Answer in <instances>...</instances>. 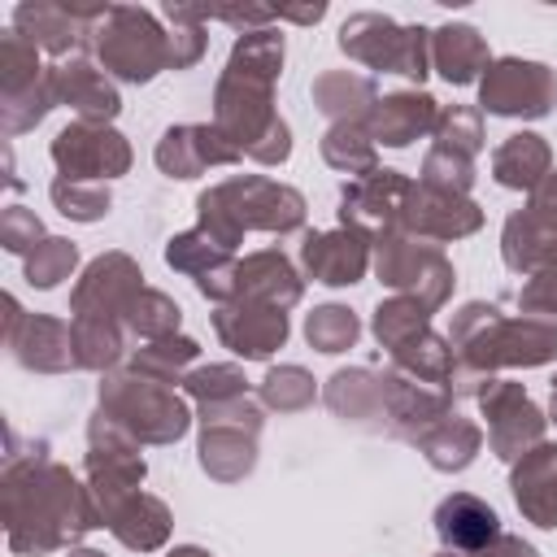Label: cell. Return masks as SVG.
I'll list each match as a JSON object with an SVG mask.
<instances>
[{
	"mask_svg": "<svg viewBox=\"0 0 557 557\" xmlns=\"http://www.w3.org/2000/svg\"><path fill=\"white\" fill-rule=\"evenodd\" d=\"M70 470L44 461L39 453L17 466L9 461L4 474V518H9V544L17 553H52L100 527V509L91 505Z\"/></svg>",
	"mask_w": 557,
	"mask_h": 557,
	"instance_id": "7a4b0ae2",
	"label": "cell"
},
{
	"mask_svg": "<svg viewBox=\"0 0 557 557\" xmlns=\"http://www.w3.org/2000/svg\"><path fill=\"white\" fill-rule=\"evenodd\" d=\"M305 335H309V344H313L318 352H344V348H352V339L361 335V322H357V313L344 309V305H322V309L309 313Z\"/></svg>",
	"mask_w": 557,
	"mask_h": 557,
	"instance_id": "b9f144b4",
	"label": "cell"
},
{
	"mask_svg": "<svg viewBox=\"0 0 557 557\" xmlns=\"http://www.w3.org/2000/svg\"><path fill=\"white\" fill-rule=\"evenodd\" d=\"M122 322H126L135 335H144V339H170V335L178 331V322H183V309H178L170 296L144 287V292L126 305Z\"/></svg>",
	"mask_w": 557,
	"mask_h": 557,
	"instance_id": "f35d334b",
	"label": "cell"
},
{
	"mask_svg": "<svg viewBox=\"0 0 557 557\" xmlns=\"http://www.w3.org/2000/svg\"><path fill=\"white\" fill-rule=\"evenodd\" d=\"M100 413L135 444H174L191 426L187 405L165 383L144 374H109L100 383Z\"/></svg>",
	"mask_w": 557,
	"mask_h": 557,
	"instance_id": "5b68a950",
	"label": "cell"
},
{
	"mask_svg": "<svg viewBox=\"0 0 557 557\" xmlns=\"http://www.w3.org/2000/svg\"><path fill=\"white\" fill-rule=\"evenodd\" d=\"M487 418V444L496 457L518 461L522 453H531L535 444H544V413L527 400V392L509 379H483V387L474 392Z\"/></svg>",
	"mask_w": 557,
	"mask_h": 557,
	"instance_id": "7c38bea8",
	"label": "cell"
},
{
	"mask_svg": "<svg viewBox=\"0 0 557 557\" xmlns=\"http://www.w3.org/2000/svg\"><path fill=\"white\" fill-rule=\"evenodd\" d=\"M448 344L461 366L483 374L496 366H544L557 357V322L548 318H500L492 305H466L453 318Z\"/></svg>",
	"mask_w": 557,
	"mask_h": 557,
	"instance_id": "277c9868",
	"label": "cell"
},
{
	"mask_svg": "<svg viewBox=\"0 0 557 557\" xmlns=\"http://www.w3.org/2000/svg\"><path fill=\"white\" fill-rule=\"evenodd\" d=\"M553 422H557V379H553Z\"/></svg>",
	"mask_w": 557,
	"mask_h": 557,
	"instance_id": "6f0895ef",
	"label": "cell"
},
{
	"mask_svg": "<svg viewBox=\"0 0 557 557\" xmlns=\"http://www.w3.org/2000/svg\"><path fill=\"white\" fill-rule=\"evenodd\" d=\"M213 326L231 352L244 361H265L287 339V313L265 300H226L213 313Z\"/></svg>",
	"mask_w": 557,
	"mask_h": 557,
	"instance_id": "ac0fdd59",
	"label": "cell"
},
{
	"mask_svg": "<svg viewBox=\"0 0 557 557\" xmlns=\"http://www.w3.org/2000/svg\"><path fill=\"white\" fill-rule=\"evenodd\" d=\"M52 161L61 170V178H78V183H104L126 174L131 165V148L113 126L100 122H74L52 139Z\"/></svg>",
	"mask_w": 557,
	"mask_h": 557,
	"instance_id": "4fadbf2b",
	"label": "cell"
},
{
	"mask_svg": "<svg viewBox=\"0 0 557 557\" xmlns=\"http://www.w3.org/2000/svg\"><path fill=\"white\" fill-rule=\"evenodd\" d=\"M479 226H483V213H479L474 200L448 196V191H435V187H422V183H413L405 218H400V231H409L413 239H426V244L461 239Z\"/></svg>",
	"mask_w": 557,
	"mask_h": 557,
	"instance_id": "ffe728a7",
	"label": "cell"
},
{
	"mask_svg": "<svg viewBox=\"0 0 557 557\" xmlns=\"http://www.w3.org/2000/svg\"><path fill=\"white\" fill-rule=\"evenodd\" d=\"M305 283L296 278L292 261L274 248L265 252H252L244 261H235V274H231V296L226 300H265L274 309H292L300 300Z\"/></svg>",
	"mask_w": 557,
	"mask_h": 557,
	"instance_id": "484cf974",
	"label": "cell"
},
{
	"mask_svg": "<svg viewBox=\"0 0 557 557\" xmlns=\"http://www.w3.org/2000/svg\"><path fill=\"white\" fill-rule=\"evenodd\" d=\"M557 100V78L540 61L522 57H500L483 70L479 83V104L500 117H544Z\"/></svg>",
	"mask_w": 557,
	"mask_h": 557,
	"instance_id": "8fae6325",
	"label": "cell"
},
{
	"mask_svg": "<svg viewBox=\"0 0 557 557\" xmlns=\"http://www.w3.org/2000/svg\"><path fill=\"white\" fill-rule=\"evenodd\" d=\"M431 65L448 78V83H474L487 65H492V57H487V44H483V35L474 30V26H466V22H448V26H440V30H431Z\"/></svg>",
	"mask_w": 557,
	"mask_h": 557,
	"instance_id": "f546056e",
	"label": "cell"
},
{
	"mask_svg": "<svg viewBox=\"0 0 557 557\" xmlns=\"http://www.w3.org/2000/svg\"><path fill=\"white\" fill-rule=\"evenodd\" d=\"M244 152L218 126H170L157 144V165L170 178H196L209 165H231Z\"/></svg>",
	"mask_w": 557,
	"mask_h": 557,
	"instance_id": "7402d4cb",
	"label": "cell"
},
{
	"mask_svg": "<svg viewBox=\"0 0 557 557\" xmlns=\"http://www.w3.org/2000/svg\"><path fill=\"white\" fill-rule=\"evenodd\" d=\"M0 239H4L9 252H35L44 244V226H39V218L30 209L9 205L4 218H0Z\"/></svg>",
	"mask_w": 557,
	"mask_h": 557,
	"instance_id": "681fc988",
	"label": "cell"
},
{
	"mask_svg": "<svg viewBox=\"0 0 557 557\" xmlns=\"http://www.w3.org/2000/svg\"><path fill=\"white\" fill-rule=\"evenodd\" d=\"M74 357L87 370H109L122 357V326L104 318H74Z\"/></svg>",
	"mask_w": 557,
	"mask_h": 557,
	"instance_id": "74e56055",
	"label": "cell"
},
{
	"mask_svg": "<svg viewBox=\"0 0 557 557\" xmlns=\"http://www.w3.org/2000/svg\"><path fill=\"white\" fill-rule=\"evenodd\" d=\"M52 205L74 218V222H100L109 213V187L104 183H78V178H61L52 183Z\"/></svg>",
	"mask_w": 557,
	"mask_h": 557,
	"instance_id": "7bdbcfd3",
	"label": "cell"
},
{
	"mask_svg": "<svg viewBox=\"0 0 557 557\" xmlns=\"http://www.w3.org/2000/svg\"><path fill=\"white\" fill-rule=\"evenodd\" d=\"M0 83H4V131L9 135L35 126L57 104L52 65L44 70L35 48L13 26L4 30V44H0Z\"/></svg>",
	"mask_w": 557,
	"mask_h": 557,
	"instance_id": "30bf717a",
	"label": "cell"
},
{
	"mask_svg": "<svg viewBox=\"0 0 557 557\" xmlns=\"http://www.w3.org/2000/svg\"><path fill=\"white\" fill-rule=\"evenodd\" d=\"M278 13V22L287 17V22H318L322 13H326V4H305V9H274Z\"/></svg>",
	"mask_w": 557,
	"mask_h": 557,
	"instance_id": "db71d44e",
	"label": "cell"
},
{
	"mask_svg": "<svg viewBox=\"0 0 557 557\" xmlns=\"http://www.w3.org/2000/svg\"><path fill=\"white\" fill-rule=\"evenodd\" d=\"M383 413H387L383 426L392 435L422 444V435L448 418V387H431V383H418V379L392 370V374H383Z\"/></svg>",
	"mask_w": 557,
	"mask_h": 557,
	"instance_id": "d6986e66",
	"label": "cell"
},
{
	"mask_svg": "<svg viewBox=\"0 0 557 557\" xmlns=\"http://www.w3.org/2000/svg\"><path fill=\"white\" fill-rule=\"evenodd\" d=\"M52 83H57V100L70 104L78 113V122H109L117 117L122 100H117V87L109 83L104 70H96L83 52L78 57H65L52 65Z\"/></svg>",
	"mask_w": 557,
	"mask_h": 557,
	"instance_id": "d4e9b609",
	"label": "cell"
},
{
	"mask_svg": "<svg viewBox=\"0 0 557 557\" xmlns=\"http://www.w3.org/2000/svg\"><path fill=\"white\" fill-rule=\"evenodd\" d=\"M409 191L413 183L396 170H374L357 183H344V196H339V222L361 231L366 239H383L392 231H400V218H405V205H409Z\"/></svg>",
	"mask_w": 557,
	"mask_h": 557,
	"instance_id": "5bb4252c",
	"label": "cell"
},
{
	"mask_svg": "<svg viewBox=\"0 0 557 557\" xmlns=\"http://www.w3.org/2000/svg\"><path fill=\"white\" fill-rule=\"evenodd\" d=\"M170 17V70H187L205 52V13L200 4H165Z\"/></svg>",
	"mask_w": 557,
	"mask_h": 557,
	"instance_id": "60d3db41",
	"label": "cell"
},
{
	"mask_svg": "<svg viewBox=\"0 0 557 557\" xmlns=\"http://www.w3.org/2000/svg\"><path fill=\"white\" fill-rule=\"evenodd\" d=\"M518 305L527 313H540V318H557V270H540L527 278V287L518 292Z\"/></svg>",
	"mask_w": 557,
	"mask_h": 557,
	"instance_id": "f907efd6",
	"label": "cell"
},
{
	"mask_svg": "<svg viewBox=\"0 0 557 557\" xmlns=\"http://www.w3.org/2000/svg\"><path fill=\"white\" fill-rule=\"evenodd\" d=\"M322 396L344 422H357V426H383L387 422L383 374H374V370H339V374H331Z\"/></svg>",
	"mask_w": 557,
	"mask_h": 557,
	"instance_id": "4dcf8cb0",
	"label": "cell"
},
{
	"mask_svg": "<svg viewBox=\"0 0 557 557\" xmlns=\"http://www.w3.org/2000/svg\"><path fill=\"white\" fill-rule=\"evenodd\" d=\"M440 557H535V548L531 544H522V540H513V535H500L492 548H483V553H440Z\"/></svg>",
	"mask_w": 557,
	"mask_h": 557,
	"instance_id": "816d5d0a",
	"label": "cell"
},
{
	"mask_svg": "<svg viewBox=\"0 0 557 557\" xmlns=\"http://www.w3.org/2000/svg\"><path fill=\"white\" fill-rule=\"evenodd\" d=\"M435 139L440 148L448 152H461L474 161V152L483 148V122H479V109H466V104H453L435 117Z\"/></svg>",
	"mask_w": 557,
	"mask_h": 557,
	"instance_id": "bcb514c9",
	"label": "cell"
},
{
	"mask_svg": "<svg viewBox=\"0 0 557 557\" xmlns=\"http://www.w3.org/2000/svg\"><path fill=\"white\" fill-rule=\"evenodd\" d=\"M261 400H265V409L296 413V409L313 405V379L300 366H278L261 379Z\"/></svg>",
	"mask_w": 557,
	"mask_h": 557,
	"instance_id": "ee69618b",
	"label": "cell"
},
{
	"mask_svg": "<svg viewBox=\"0 0 557 557\" xmlns=\"http://www.w3.org/2000/svg\"><path fill=\"white\" fill-rule=\"evenodd\" d=\"M374 270L387 287H396V296L418 300L426 313H435L453 292V265L444 261L440 244L413 239L409 231L374 239Z\"/></svg>",
	"mask_w": 557,
	"mask_h": 557,
	"instance_id": "ba28073f",
	"label": "cell"
},
{
	"mask_svg": "<svg viewBox=\"0 0 557 557\" xmlns=\"http://www.w3.org/2000/svg\"><path fill=\"white\" fill-rule=\"evenodd\" d=\"M170 557H209V553H205V548H191V544H187V548H174Z\"/></svg>",
	"mask_w": 557,
	"mask_h": 557,
	"instance_id": "11a10c76",
	"label": "cell"
},
{
	"mask_svg": "<svg viewBox=\"0 0 557 557\" xmlns=\"http://www.w3.org/2000/svg\"><path fill=\"white\" fill-rule=\"evenodd\" d=\"M196 352H200V348H196V339H187V335L152 339L148 348L135 352V374L157 379V383H174V379H183V366L196 361Z\"/></svg>",
	"mask_w": 557,
	"mask_h": 557,
	"instance_id": "ab89813d",
	"label": "cell"
},
{
	"mask_svg": "<svg viewBox=\"0 0 557 557\" xmlns=\"http://www.w3.org/2000/svg\"><path fill=\"white\" fill-rule=\"evenodd\" d=\"M91 48L104 74H117L126 83H148L170 70V30H161V22L135 4H109V13L96 22Z\"/></svg>",
	"mask_w": 557,
	"mask_h": 557,
	"instance_id": "8992f818",
	"label": "cell"
},
{
	"mask_svg": "<svg viewBox=\"0 0 557 557\" xmlns=\"http://www.w3.org/2000/svg\"><path fill=\"white\" fill-rule=\"evenodd\" d=\"M278 70H283V35L270 26L248 30L231 48V61L213 91V126L261 165H278L292 152L287 122L270 109Z\"/></svg>",
	"mask_w": 557,
	"mask_h": 557,
	"instance_id": "6da1fadb",
	"label": "cell"
},
{
	"mask_svg": "<svg viewBox=\"0 0 557 557\" xmlns=\"http://www.w3.org/2000/svg\"><path fill=\"white\" fill-rule=\"evenodd\" d=\"M9 348H13V357L22 361V366H30V370H70V366H78V357H74V331L65 326V322H57V318H22V309H17V300H9Z\"/></svg>",
	"mask_w": 557,
	"mask_h": 557,
	"instance_id": "603a6c76",
	"label": "cell"
},
{
	"mask_svg": "<svg viewBox=\"0 0 557 557\" xmlns=\"http://www.w3.org/2000/svg\"><path fill=\"white\" fill-rule=\"evenodd\" d=\"M474 183V161L461 157V152H448V148H431L426 161H422V187H435V191H448V196H466Z\"/></svg>",
	"mask_w": 557,
	"mask_h": 557,
	"instance_id": "f6af8a7d",
	"label": "cell"
},
{
	"mask_svg": "<svg viewBox=\"0 0 557 557\" xmlns=\"http://www.w3.org/2000/svg\"><path fill=\"white\" fill-rule=\"evenodd\" d=\"M100 522H104L126 548H139V553L165 544V535H170V513H165V505H161L157 496H144V492H131V496L113 500L109 509H100Z\"/></svg>",
	"mask_w": 557,
	"mask_h": 557,
	"instance_id": "f1b7e54d",
	"label": "cell"
},
{
	"mask_svg": "<svg viewBox=\"0 0 557 557\" xmlns=\"http://www.w3.org/2000/svg\"><path fill=\"white\" fill-rule=\"evenodd\" d=\"M109 13V4H17L13 9V30L30 44V48H48L52 57L65 61L83 52V44L96 35V22Z\"/></svg>",
	"mask_w": 557,
	"mask_h": 557,
	"instance_id": "2e32d148",
	"label": "cell"
},
{
	"mask_svg": "<svg viewBox=\"0 0 557 557\" xmlns=\"http://www.w3.org/2000/svg\"><path fill=\"white\" fill-rule=\"evenodd\" d=\"M509 483H513L518 509L535 527L553 531L557 527V444H535L531 453H522Z\"/></svg>",
	"mask_w": 557,
	"mask_h": 557,
	"instance_id": "4316f807",
	"label": "cell"
},
{
	"mask_svg": "<svg viewBox=\"0 0 557 557\" xmlns=\"http://www.w3.org/2000/svg\"><path fill=\"white\" fill-rule=\"evenodd\" d=\"M313 104L335 122H366V113L379 104L374 78L352 70H326L313 78Z\"/></svg>",
	"mask_w": 557,
	"mask_h": 557,
	"instance_id": "d6a6232c",
	"label": "cell"
},
{
	"mask_svg": "<svg viewBox=\"0 0 557 557\" xmlns=\"http://www.w3.org/2000/svg\"><path fill=\"white\" fill-rule=\"evenodd\" d=\"M200 231L213 235L222 248H239L244 231H296L305 222V196L296 187H283L261 174H239L218 187H209L200 200Z\"/></svg>",
	"mask_w": 557,
	"mask_h": 557,
	"instance_id": "3957f363",
	"label": "cell"
},
{
	"mask_svg": "<svg viewBox=\"0 0 557 557\" xmlns=\"http://www.w3.org/2000/svg\"><path fill=\"white\" fill-rule=\"evenodd\" d=\"M435 100L426 91H396V96H383L370 113H366V131L374 144H387V148H405L409 139L435 131Z\"/></svg>",
	"mask_w": 557,
	"mask_h": 557,
	"instance_id": "83f0119b",
	"label": "cell"
},
{
	"mask_svg": "<svg viewBox=\"0 0 557 557\" xmlns=\"http://www.w3.org/2000/svg\"><path fill=\"white\" fill-rule=\"evenodd\" d=\"M139 265L126 257V252H109V257H96L87 265V274L78 278L74 287V318H104V322H122L126 305L144 292L139 283Z\"/></svg>",
	"mask_w": 557,
	"mask_h": 557,
	"instance_id": "e0dca14e",
	"label": "cell"
},
{
	"mask_svg": "<svg viewBox=\"0 0 557 557\" xmlns=\"http://www.w3.org/2000/svg\"><path fill=\"white\" fill-rule=\"evenodd\" d=\"M426 318H431V313H426L418 300L392 296V300H383V305L374 309V335H379V344H383L387 352H396V348H405L409 339H418L422 331H431Z\"/></svg>",
	"mask_w": 557,
	"mask_h": 557,
	"instance_id": "8d00e7d4",
	"label": "cell"
},
{
	"mask_svg": "<svg viewBox=\"0 0 557 557\" xmlns=\"http://www.w3.org/2000/svg\"><path fill=\"white\" fill-rule=\"evenodd\" d=\"M435 535H440L444 553H483L505 531H500V518L487 500H479L470 492H453L435 509Z\"/></svg>",
	"mask_w": 557,
	"mask_h": 557,
	"instance_id": "cb8c5ba5",
	"label": "cell"
},
{
	"mask_svg": "<svg viewBox=\"0 0 557 557\" xmlns=\"http://www.w3.org/2000/svg\"><path fill=\"white\" fill-rule=\"evenodd\" d=\"M300 261H305L313 283L348 287V283H361V274L370 270V239L352 226L309 231L305 244H300Z\"/></svg>",
	"mask_w": 557,
	"mask_h": 557,
	"instance_id": "44dd1931",
	"label": "cell"
},
{
	"mask_svg": "<svg viewBox=\"0 0 557 557\" xmlns=\"http://www.w3.org/2000/svg\"><path fill=\"white\" fill-rule=\"evenodd\" d=\"M322 157H326V165H335V170H344V174H357V178H366V174L379 170V161H374V139H370L366 122H335V126L322 135Z\"/></svg>",
	"mask_w": 557,
	"mask_h": 557,
	"instance_id": "e575fe53",
	"label": "cell"
},
{
	"mask_svg": "<svg viewBox=\"0 0 557 557\" xmlns=\"http://www.w3.org/2000/svg\"><path fill=\"white\" fill-rule=\"evenodd\" d=\"M257 431H261V409L248 396L222 400V405H205L200 418V466L222 479L235 483L252 470L257 461Z\"/></svg>",
	"mask_w": 557,
	"mask_h": 557,
	"instance_id": "9c48e42d",
	"label": "cell"
},
{
	"mask_svg": "<svg viewBox=\"0 0 557 557\" xmlns=\"http://www.w3.org/2000/svg\"><path fill=\"white\" fill-rule=\"evenodd\" d=\"M78 261V248L70 239H44L30 257H26V283L30 287H57Z\"/></svg>",
	"mask_w": 557,
	"mask_h": 557,
	"instance_id": "c3c4849f",
	"label": "cell"
},
{
	"mask_svg": "<svg viewBox=\"0 0 557 557\" xmlns=\"http://www.w3.org/2000/svg\"><path fill=\"white\" fill-rule=\"evenodd\" d=\"M531 209L540 213V218H548V222H557V170H548V178L531 191Z\"/></svg>",
	"mask_w": 557,
	"mask_h": 557,
	"instance_id": "f5cc1de1",
	"label": "cell"
},
{
	"mask_svg": "<svg viewBox=\"0 0 557 557\" xmlns=\"http://www.w3.org/2000/svg\"><path fill=\"white\" fill-rule=\"evenodd\" d=\"M183 387L205 400V405H222V400H235V396H248V379L235 370V366H200L191 374H183Z\"/></svg>",
	"mask_w": 557,
	"mask_h": 557,
	"instance_id": "7dc6e473",
	"label": "cell"
},
{
	"mask_svg": "<svg viewBox=\"0 0 557 557\" xmlns=\"http://www.w3.org/2000/svg\"><path fill=\"white\" fill-rule=\"evenodd\" d=\"M479 444H483V431L470 422V418H457V413H448L440 426H431L426 435H422V453H426V461L435 466V470H466L470 461H474V453H479Z\"/></svg>",
	"mask_w": 557,
	"mask_h": 557,
	"instance_id": "836d02e7",
	"label": "cell"
},
{
	"mask_svg": "<svg viewBox=\"0 0 557 557\" xmlns=\"http://www.w3.org/2000/svg\"><path fill=\"white\" fill-rule=\"evenodd\" d=\"M548 144L540 139V135H531V131H518V135H509L500 148H496V157H492V174H496V183L500 187H513V191H535L544 178H548Z\"/></svg>",
	"mask_w": 557,
	"mask_h": 557,
	"instance_id": "1f68e13d",
	"label": "cell"
},
{
	"mask_svg": "<svg viewBox=\"0 0 557 557\" xmlns=\"http://www.w3.org/2000/svg\"><path fill=\"white\" fill-rule=\"evenodd\" d=\"M339 48L383 74H405V78H426L431 70V30L426 26H400L383 13H352L339 26Z\"/></svg>",
	"mask_w": 557,
	"mask_h": 557,
	"instance_id": "52a82bcc",
	"label": "cell"
},
{
	"mask_svg": "<svg viewBox=\"0 0 557 557\" xmlns=\"http://www.w3.org/2000/svg\"><path fill=\"white\" fill-rule=\"evenodd\" d=\"M70 557H104V553H91V548H78V553H70Z\"/></svg>",
	"mask_w": 557,
	"mask_h": 557,
	"instance_id": "9f6ffc18",
	"label": "cell"
},
{
	"mask_svg": "<svg viewBox=\"0 0 557 557\" xmlns=\"http://www.w3.org/2000/svg\"><path fill=\"white\" fill-rule=\"evenodd\" d=\"M165 261H170L174 270H183V274H191V278L200 283V278H209V274H218V270H226V265H231V248H222L213 235H205V231L196 226V231H187V235L170 239Z\"/></svg>",
	"mask_w": 557,
	"mask_h": 557,
	"instance_id": "d590c367",
	"label": "cell"
},
{
	"mask_svg": "<svg viewBox=\"0 0 557 557\" xmlns=\"http://www.w3.org/2000/svg\"><path fill=\"white\" fill-rule=\"evenodd\" d=\"M91 453H87V474H91V496L100 509H109L113 500L139 492L144 483V457L135 448V440L113 426L104 413L91 418Z\"/></svg>",
	"mask_w": 557,
	"mask_h": 557,
	"instance_id": "9a60e30c",
	"label": "cell"
}]
</instances>
